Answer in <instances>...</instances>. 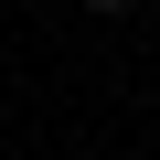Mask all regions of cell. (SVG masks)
Instances as JSON below:
<instances>
[{"mask_svg": "<svg viewBox=\"0 0 160 160\" xmlns=\"http://www.w3.org/2000/svg\"><path fill=\"white\" fill-rule=\"evenodd\" d=\"M86 11H107V22H118V11H128V0H86Z\"/></svg>", "mask_w": 160, "mask_h": 160, "instance_id": "1", "label": "cell"}]
</instances>
